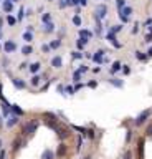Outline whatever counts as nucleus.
Here are the masks:
<instances>
[{
	"label": "nucleus",
	"instance_id": "473e14b6",
	"mask_svg": "<svg viewBox=\"0 0 152 159\" xmlns=\"http://www.w3.org/2000/svg\"><path fill=\"white\" fill-rule=\"evenodd\" d=\"M68 4L70 5H78V0H68Z\"/></svg>",
	"mask_w": 152,
	"mask_h": 159
},
{
	"label": "nucleus",
	"instance_id": "20e7f679",
	"mask_svg": "<svg viewBox=\"0 0 152 159\" xmlns=\"http://www.w3.org/2000/svg\"><path fill=\"white\" fill-rule=\"evenodd\" d=\"M4 48H5V51H7V53H12V51H15V48H17V45H15V42H7L4 45Z\"/></svg>",
	"mask_w": 152,
	"mask_h": 159
},
{
	"label": "nucleus",
	"instance_id": "dca6fc26",
	"mask_svg": "<svg viewBox=\"0 0 152 159\" xmlns=\"http://www.w3.org/2000/svg\"><path fill=\"white\" fill-rule=\"evenodd\" d=\"M20 146H22V141H20V139H15V141H13V147H12V149L17 151V149H20Z\"/></svg>",
	"mask_w": 152,
	"mask_h": 159
},
{
	"label": "nucleus",
	"instance_id": "f8f14e48",
	"mask_svg": "<svg viewBox=\"0 0 152 159\" xmlns=\"http://www.w3.org/2000/svg\"><path fill=\"white\" fill-rule=\"evenodd\" d=\"M13 85H15V86H17L18 90H23V88H25V83H23V81H20L18 78L13 80Z\"/></svg>",
	"mask_w": 152,
	"mask_h": 159
},
{
	"label": "nucleus",
	"instance_id": "e433bc0d",
	"mask_svg": "<svg viewBox=\"0 0 152 159\" xmlns=\"http://www.w3.org/2000/svg\"><path fill=\"white\" fill-rule=\"evenodd\" d=\"M0 159H5V151H0Z\"/></svg>",
	"mask_w": 152,
	"mask_h": 159
},
{
	"label": "nucleus",
	"instance_id": "39448f33",
	"mask_svg": "<svg viewBox=\"0 0 152 159\" xmlns=\"http://www.w3.org/2000/svg\"><path fill=\"white\" fill-rule=\"evenodd\" d=\"M106 12H108V9H106V5H98L96 7V13H98V17H106Z\"/></svg>",
	"mask_w": 152,
	"mask_h": 159
},
{
	"label": "nucleus",
	"instance_id": "4c0bfd02",
	"mask_svg": "<svg viewBox=\"0 0 152 159\" xmlns=\"http://www.w3.org/2000/svg\"><path fill=\"white\" fill-rule=\"evenodd\" d=\"M147 134H149V136H152V126L149 128V129H147Z\"/></svg>",
	"mask_w": 152,
	"mask_h": 159
},
{
	"label": "nucleus",
	"instance_id": "0eeeda50",
	"mask_svg": "<svg viewBox=\"0 0 152 159\" xmlns=\"http://www.w3.org/2000/svg\"><path fill=\"white\" fill-rule=\"evenodd\" d=\"M65 154H66V144H63V142H61V144L58 146V151H56V156H58V158H63Z\"/></svg>",
	"mask_w": 152,
	"mask_h": 159
},
{
	"label": "nucleus",
	"instance_id": "9d476101",
	"mask_svg": "<svg viewBox=\"0 0 152 159\" xmlns=\"http://www.w3.org/2000/svg\"><path fill=\"white\" fill-rule=\"evenodd\" d=\"M17 123H18V114H17V116L13 114V116H10L9 121H7V126H9V128H12V126H15Z\"/></svg>",
	"mask_w": 152,
	"mask_h": 159
},
{
	"label": "nucleus",
	"instance_id": "ea45409f",
	"mask_svg": "<svg viewBox=\"0 0 152 159\" xmlns=\"http://www.w3.org/2000/svg\"><path fill=\"white\" fill-rule=\"evenodd\" d=\"M149 56H152V48H151V50H149Z\"/></svg>",
	"mask_w": 152,
	"mask_h": 159
},
{
	"label": "nucleus",
	"instance_id": "423d86ee",
	"mask_svg": "<svg viewBox=\"0 0 152 159\" xmlns=\"http://www.w3.org/2000/svg\"><path fill=\"white\" fill-rule=\"evenodd\" d=\"M42 159H55V152L51 149H45L42 154Z\"/></svg>",
	"mask_w": 152,
	"mask_h": 159
},
{
	"label": "nucleus",
	"instance_id": "c9c22d12",
	"mask_svg": "<svg viewBox=\"0 0 152 159\" xmlns=\"http://www.w3.org/2000/svg\"><path fill=\"white\" fill-rule=\"evenodd\" d=\"M50 48H51V46H48V45H43V51H48Z\"/></svg>",
	"mask_w": 152,
	"mask_h": 159
},
{
	"label": "nucleus",
	"instance_id": "393cba45",
	"mask_svg": "<svg viewBox=\"0 0 152 159\" xmlns=\"http://www.w3.org/2000/svg\"><path fill=\"white\" fill-rule=\"evenodd\" d=\"M23 38H25L27 42H32V33H30V32H27V33H23Z\"/></svg>",
	"mask_w": 152,
	"mask_h": 159
},
{
	"label": "nucleus",
	"instance_id": "c85d7f7f",
	"mask_svg": "<svg viewBox=\"0 0 152 159\" xmlns=\"http://www.w3.org/2000/svg\"><path fill=\"white\" fill-rule=\"evenodd\" d=\"M73 80H75V81H78V80H80V71H76L75 75H73Z\"/></svg>",
	"mask_w": 152,
	"mask_h": 159
},
{
	"label": "nucleus",
	"instance_id": "f03ea898",
	"mask_svg": "<svg viewBox=\"0 0 152 159\" xmlns=\"http://www.w3.org/2000/svg\"><path fill=\"white\" fill-rule=\"evenodd\" d=\"M131 13H132V9H131V7H123V9H121V18L126 22L127 18L131 17Z\"/></svg>",
	"mask_w": 152,
	"mask_h": 159
},
{
	"label": "nucleus",
	"instance_id": "4468645a",
	"mask_svg": "<svg viewBox=\"0 0 152 159\" xmlns=\"http://www.w3.org/2000/svg\"><path fill=\"white\" fill-rule=\"evenodd\" d=\"M80 37H83V38H91V37H93V33H91L89 30H81V32H80Z\"/></svg>",
	"mask_w": 152,
	"mask_h": 159
},
{
	"label": "nucleus",
	"instance_id": "79ce46f5",
	"mask_svg": "<svg viewBox=\"0 0 152 159\" xmlns=\"http://www.w3.org/2000/svg\"><path fill=\"white\" fill-rule=\"evenodd\" d=\"M0 124H2V118H0Z\"/></svg>",
	"mask_w": 152,
	"mask_h": 159
},
{
	"label": "nucleus",
	"instance_id": "a878e982",
	"mask_svg": "<svg viewBox=\"0 0 152 159\" xmlns=\"http://www.w3.org/2000/svg\"><path fill=\"white\" fill-rule=\"evenodd\" d=\"M51 20V17H50V13H45V15H43V22H45V23H48V22Z\"/></svg>",
	"mask_w": 152,
	"mask_h": 159
},
{
	"label": "nucleus",
	"instance_id": "2f4dec72",
	"mask_svg": "<svg viewBox=\"0 0 152 159\" xmlns=\"http://www.w3.org/2000/svg\"><path fill=\"white\" fill-rule=\"evenodd\" d=\"M119 30H121V25H118V27H114V28H113V33H118Z\"/></svg>",
	"mask_w": 152,
	"mask_h": 159
},
{
	"label": "nucleus",
	"instance_id": "c756f323",
	"mask_svg": "<svg viewBox=\"0 0 152 159\" xmlns=\"http://www.w3.org/2000/svg\"><path fill=\"white\" fill-rule=\"evenodd\" d=\"M118 7H119V10L124 7V0H118Z\"/></svg>",
	"mask_w": 152,
	"mask_h": 159
},
{
	"label": "nucleus",
	"instance_id": "72a5a7b5",
	"mask_svg": "<svg viewBox=\"0 0 152 159\" xmlns=\"http://www.w3.org/2000/svg\"><path fill=\"white\" fill-rule=\"evenodd\" d=\"M131 136H132V134H131V131H127V136H126V141H131Z\"/></svg>",
	"mask_w": 152,
	"mask_h": 159
},
{
	"label": "nucleus",
	"instance_id": "bb28decb",
	"mask_svg": "<svg viewBox=\"0 0 152 159\" xmlns=\"http://www.w3.org/2000/svg\"><path fill=\"white\" fill-rule=\"evenodd\" d=\"M124 159H132V152H131V151H126V152H124Z\"/></svg>",
	"mask_w": 152,
	"mask_h": 159
},
{
	"label": "nucleus",
	"instance_id": "a211bd4d",
	"mask_svg": "<svg viewBox=\"0 0 152 159\" xmlns=\"http://www.w3.org/2000/svg\"><path fill=\"white\" fill-rule=\"evenodd\" d=\"M22 51H23V55H32V46H30V45L23 46V48H22Z\"/></svg>",
	"mask_w": 152,
	"mask_h": 159
},
{
	"label": "nucleus",
	"instance_id": "cd10ccee",
	"mask_svg": "<svg viewBox=\"0 0 152 159\" xmlns=\"http://www.w3.org/2000/svg\"><path fill=\"white\" fill-rule=\"evenodd\" d=\"M50 46H51V48H58V46H60V40H56V42H53Z\"/></svg>",
	"mask_w": 152,
	"mask_h": 159
},
{
	"label": "nucleus",
	"instance_id": "ddd939ff",
	"mask_svg": "<svg viewBox=\"0 0 152 159\" xmlns=\"http://www.w3.org/2000/svg\"><path fill=\"white\" fill-rule=\"evenodd\" d=\"M38 70H40V63H38V61H35V63L30 65V71H32V73H37Z\"/></svg>",
	"mask_w": 152,
	"mask_h": 159
},
{
	"label": "nucleus",
	"instance_id": "6e6552de",
	"mask_svg": "<svg viewBox=\"0 0 152 159\" xmlns=\"http://www.w3.org/2000/svg\"><path fill=\"white\" fill-rule=\"evenodd\" d=\"M51 65L55 68H61L63 66V60H61V56H55V58L51 60Z\"/></svg>",
	"mask_w": 152,
	"mask_h": 159
},
{
	"label": "nucleus",
	"instance_id": "412c9836",
	"mask_svg": "<svg viewBox=\"0 0 152 159\" xmlns=\"http://www.w3.org/2000/svg\"><path fill=\"white\" fill-rule=\"evenodd\" d=\"M73 23H75L76 27H80L81 25V18L78 17V15H75V17H73Z\"/></svg>",
	"mask_w": 152,
	"mask_h": 159
},
{
	"label": "nucleus",
	"instance_id": "1a4fd4ad",
	"mask_svg": "<svg viewBox=\"0 0 152 159\" xmlns=\"http://www.w3.org/2000/svg\"><path fill=\"white\" fill-rule=\"evenodd\" d=\"M55 131H56V134H58L60 138H66V136H68V131L65 129V128H58V126H56Z\"/></svg>",
	"mask_w": 152,
	"mask_h": 159
},
{
	"label": "nucleus",
	"instance_id": "f3484780",
	"mask_svg": "<svg viewBox=\"0 0 152 159\" xmlns=\"http://www.w3.org/2000/svg\"><path fill=\"white\" fill-rule=\"evenodd\" d=\"M119 70H121V63L116 61V63L113 65V68H111V71H113V73H116V71H119Z\"/></svg>",
	"mask_w": 152,
	"mask_h": 159
},
{
	"label": "nucleus",
	"instance_id": "b1692460",
	"mask_svg": "<svg viewBox=\"0 0 152 159\" xmlns=\"http://www.w3.org/2000/svg\"><path fill=\"white\" fill-rule=\"evenodd\" d=\"M15 22H17V20H15L13 17H10V15L7 17V23H9V25H15Z\"/></svg>",
	"mask_w": 152,
	"mask_h": 159
},
{
	"label": "nucleus",
	"instance_id": "5701e85b",
	"mask_svg": "<svg viewBox=\"0 0 152 159\" xmlns=\"http://www.w3.org/2000/svg\"><path fill=\"white\" fill-rule=\"evenodd\" d=\"M85 136H88L89 139H93V138H94V133H93L91 129H86V131H85Z\"/></svg>",
	"mask_w": 152,
	"mask_h": 159
},
{
	"label": "nucleus",
	"instance_id": "2eb2a0df",
	"mask_svg": "<svg viewBox=\"0 0 152 159\" xmlns=\"http://www.w3.org/2000/svg\"><path fill=\"white\" fill-rule=\"evenodd\" d=\"M12 9H13L12 2H9V0H5V4H4V10H5V12H12Z\"/></svg>",
	"mask_w": 152,
	"mask_h": 159
},
{
	"label": "nucleus",
	"instance_id": "7c9ffc66",
	"mask_svg": "<svg viewBox=\"0 0 152 159\" xmlns=\"http://www.w3.org/2000/svg\"><path fill=\"white\" fill-rule=\"evenodd\" d=\"M137 58H139V60H146V55H142L141 51H137Z\"/></svg>",
	"mask_w": 152,
	"mask_h": 159
},
{
	"label": "nucleus",
	"instance_id": "58836bf2",
	"mask_svg": "<svg viewBox=\"0 0 152 159\" xmlns=\"http://www.w3.org/2000/svg\"><path fill=\"white\" fill-rule=\"evenodd\" d=\"M81 159H91V156H85V158H81Z\"/></svg>",
	"mask_w": 152,
	"mask_h": 159
},
{
	"label": "nucleus",
	"instance_id": "6ab92c4d",
	"mask_svg": "<svg viewBox=\"0 0 152 159\" xmlns=\"http://www.w3.org/2000/svg\"><path fill=\"white\" fill-rule=\"evenodd\" d=\"M104 53H106L104 50H99V51L96 53V56H94V60H96V61H101V56H103Z\"/></svg>",
	"mask_w": 152,
	"mask_h": 159
},
{
	"label": "nucleus",
	"instance_id": "4be33fe9",
	"mask_svg": "<svg viewBox=\"0 0 152 159\" xmlns=\"http://www.w3.org/2000/svg\"><path fill=\"white\" fill-rule=\"evenodd\" d=\"M53 30H55V28H53V23H51V22L45 25V32H53Z\"/></svg>",
	"mask_w": 152,
	"mask_h": 159
},
{
	"label": "nucleus",
	"instance_id": "aec40b11",
	"mask_svg": "<svg viewBox=\"0 0 152 159\" xmlns=\"http://www.w3.org/2000/svg\"><path fill=\"white\" fill-rule=\"evenodd\" d=\"M32 85H33V86H38V85H40V76H33V78H32Z\"/></svg>",
	"mask_w": 152,
	"mask_h": 159
},
{
	"label": "nucleus",
	"instance_id": "9b49d317",
	"mask_svg": "<svg viewBox=\"0 0 152 159\" xmlns=\"http://www.w3.org/2000/svg\"><path fill=\"white\" fill-rule=\"evenodd\" d=\"M10 109H12L15 114H18V116H22V114H23V109H20L17 105H12V106H10Z\"/></svg>",
	"mask_w": 152,
	"mask_h": 159
},
{
	"label": "nucleus",
	"instance_id": "7ed1b4c3",
	"mask_svg": "<svg viewBox=\"0 0 152 159\" xmlns=\"http://www.w3.org/2000/svg\"><path fill=\"white\" fill-rule=\"evenodd\" d=\"M149 114H151L149 111H144L142 114H139V116H137V119H136V124H137V126H141V124H142V123H144V121H146V119L149 118Z\"/></svg>",
	"mask_w": 152,
	"mask_h": 159
},
{
	"label": "nucleus",
	"instance_id": "a19ab883",
	"mask_svg": "<svg viewBox=\"0 0 152 159\" xmlns=\"http://www.w3.org/2000/svg\"><path fill=\"white\" fill-rule=\"evenodd\" d=\"M0 149H2V139H0Z\"/></svg>",
	"mask_w": 152,
	"mask_h": 159
},
{
	"label": "nucleus",
	"instance_id": "f704fd0d",
	"mask_svg": "<svg viewBox=\"0 0 152 159\" xmlns=\"http://www.w3.org/2000/svg\"><path fill=\"white\" fill-rule=\"evenodd\" d=\"M151 40H152V33H149L147 37H146V42H151Z\"/></svg>",
	"mask_w": 152,
	"mask_h": 159
},
{
	"label": "nucleus",
	"instance_id": "f257e3e1",
	"mask_svg": "<svg viewBox=\"0 0 152 159\" xmlns=\"http://www.w3.org/2000/svg\"><path fill=\"white\" fill-rule=\"evenodd\" d=\"M38 129V123L37 121H32V123H27L25 126H23V133L27 134V136H32V134L35 133V131Z\"/></svg>",
	"mask_w": 152,
	"mask_h": 159
}]
</instances>
